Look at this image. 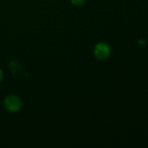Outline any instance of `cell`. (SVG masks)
<instances>
[{
    "label": "cell",
    "mask_w": 148,
    "mask_h": 148,
    "mask_svg": "<svg viewBox=\"0 0 148 148\" xmlns=\"http://www.w3.org/2000/svg\"><path fill=\"white\" fill-rule=\"evenodd\" d=\"M72 3L75 5L77 6H79L82 5V4H84V2L85 1V0H71Z\"/></svg>",
    "instance_id": "277c9868"
},
{
    "label": "cell",
    "mask_w": 148,
    "mask_h": 148,
    "mask_svg": "<svg viewBox=\"0 0 148 148\" xmlns=\"http://www.w3.org/2000/svg\"><path fill=\"white\" fill-rule=\"evenodd\" d=\"M4 106L10 112H16L20 109L21 102L18 97L15 95H9L4 100Z\"/></svg>",
    "instance_id": "6da1fadb"
},
{
    "label": "cell",
    "mask_w": 148,
    "mask_h": 148,
    "mask_svg": "<svg viewBox=\"0 0 148 148\" xmlns=\"http://www.w3.org/2000/svg\"><path fill=\"white\" fill-rule=\"evenodd\" d=\"M2 79V71L0 70V81Z\"/></svg>",
    "instance_id": "5b68a950"
},
{
    "label": "cell",
    "mask_w": 148,
    "mask_h": 148,
    "mask_svg": "<svg viewBox=\"0 0 148 148\" xmlns=\"http://www.w3.org/2000/svg\"><path fill=\"white\" fill-rule=\"evenodd\" d=\"M9 68H10V70L13 74H15L16 72H17L21 69L20 65L19 64L17 61H12L10 64H9Z\"/></svg>",
    "instance_id": "3957f363"
},
{
    "label": "cell",
    "mask_w": 148,
    "mask_h": 148,
    "mask_svg": "<svg viewBox=\"0 0 148 148\" xmlns=\"http://www.w3.org/2000/svg\"><path fill=\"white\" fill-rule=\"evenodd\" d=\"M110 53H111V50H110V47L104 43H98L95 49V55L98 59L101 60H103L108 58L109 56Z\"/></svg>",
    "instance_id": "7a4b0ae2"
}]
</instances>
